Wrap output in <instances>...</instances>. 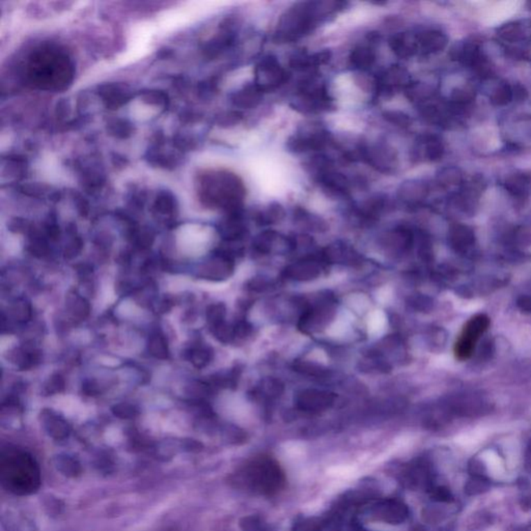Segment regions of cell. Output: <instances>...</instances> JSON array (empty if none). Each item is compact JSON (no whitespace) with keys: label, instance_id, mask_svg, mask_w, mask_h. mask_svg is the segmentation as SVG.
Returning <instances> with one entry per match:
<instances>
[{"label":"cell","instance_id":"cell-4","mask_svg":"<svg viewBox=\"0 0 531 531\" xmlns=\"http://www.w3.org/2000/svg\"><path fill=\"white\" fill-rule=\"evenodd\" d=\"M291 106L302 113H317L333 108V101L324 84L315 79L303 81Z\"/></svg>","mask_w":531,"mask_h":531},{"label":"cell","instance_id":"cell-5","mask_svg":"<svg viewBox=\"0 0 531 531\" xmlns=\"http://www.w3.org/2000/svg\"><path fill=\"white\" fill-rule=\"evenodd\" d=\"M332 141V134L317 123L303 125L286 141V149L295 154L319 151Z\"/></svg>","mask_w":531,"mask_h":531},{"label":"cell","instance_id":"cell-8","mask_svg":"<svg viewBox=\"0 0 531 531\" xmlns=\"http://www.w3.org/2000/svg\"><path fill=\"white\" fill-rule=\"evenodd\" d=\"M363 161L378 172L391 174L398 168V154L389 143L378 141L364 147Z\"/></svg>","mask_w":531,"mask_h":531},{"label":"cell","instance_id":"cell-22","mask_svg":"<svg viewBox=\"0 0 531 531\" xmlns=\"http://www.w3.org/2000/svg\"><path fill=\"white\" fill-rule=\"evenodd\" d=\"M438 181L443 185L458 184L461 181V174L456 168H446L438 174Z\"/></svg>","mask_w":531,"mask_h":531},{"label":"cell","instance_id":"cell-14","mask_svg":"<svg viewBox=\"0 0 531 531\" xmlns=\"http://www.w3.org/2000/svg\"><path fill=\"white\" fill-rule=\"evenodd\" d=\"M42 421H43L44 429L54 439L64 440L69 437L70 432H71L70 425L58 415L52 412L44 413Z\"/></svg>","mask_w":531,"mask_h":531},{"label":"cell","instance_id":"cell-9","mask_svg":"<svg viewBox=\"0 0 531 531\" xmlns=\"http://www.w3.org/2000/svg\"><path fill=\"white\" fill-rule=\"evenodd\" d=\"M377 92L383 95L393 94L400 88H409L408 76L400 66H393L383 72L375 81Z\"/></svg>","mask_w":531,"mask_h":531},{"label":"cell","instance_id":"cell-23","mask_svg":"<svg viewBox=\"0 0 531 531\" xmlns=\"http://www.w3.org/2000/svg\"><path fill=\"white\" fill-rule=\"evenodd\" d=\"M513 98V90L509 88V85L499 86L498 90L493 94L492 102L495 105H505L509 102Z\"/></svg>","mask_w":531,"mask_h":531},{"label":"cell","instance_id":"cell-10","mask_svg":"<svg viewBox=\"0 0 531 531\" xmlns=\"http://www.w3.org/2000/svg\"><path fill=\"white\" fill-rule=\"evenodd\" d=\"M317 181L328 195L337 197L350 195V182L343 174L330 170L317 177Z\"/></svg>","mask_w":531,"mask_h":531},{"label":"cell","instance_id":"cell-2","mask_svg":"<svg viewBox=\"0 0 531 531\" xmlns=\"http://www.w3.org/2000/svg\"><path fill=\"white\" fill-rule=\"evenodd\" d=\"M41 469L35 459L18 448H3L0 454V484L16 496L35 494L41 487Z\"/></svg>","mask_w":531,"mask_h":531},{"label":"cell","instance_id":"cell-19","mask_svg":"<svg viewBox=\"0 0 531 531\" xmlns=\"http://www.w3.org/2000/svg\"><path fill=\"white\" fill-rule=\"evenodd\" d=\"M530 183V177L528 176V174H518V176L509 179V182H507V188H509L512 193H515V195H519L525 193Z\"/></svg>","mask_w":531,"mask_h":531},{"label":"cell","instance_id":"cell-12","mask_svg":"<svg viewBox=\"0 0 531 531\" xmlns=\"http://www.w3.org/2000/svg\"><path fill=\"white\" fill-rule=\"evenodd\" d=\"M389 47L400 58H409L418 52L416 37L406 33H398L389 38Z\"/></svg>","mask_w":531,"mask_h":531},{"label":"cell","instance_id":"cell-3","mask_svg":"<svg viewBox=\"0 0 531 531\" xmlns=\"http://www.w3.org/2000/svg\"><path fill=\"white\" fill-rule=\"evenodd\" d=\"M245 195V186L241 179L227 172L212 174L204 191L206 200L211 204H219L229 210L239 208Z\"/></svg>","mask_w":531,"mask_h":531},{"label":"cell","instance_id":"cell-27","mask_svg":"<svg viewBox=\"0 0 531 531\" xmlns=\"http://www.w3.org/2000/svg\"><path fill=\"white\" fill-rule=\"evenodd\" d=\"M518 305L523 311H531V296L522 297L518 301Z\"/></svg>","mask_w":531,"mask_h":531},{"label":"cell","instance_id":"cell-6","mask_svg":"<svg viewBox=\"0 0 531 531\" xmlns=\"http://www.w3.org/2000/svg\"><path fill=\"white\" fill-rule=\"evenodd\" d=\"M254 84L264 92H272L288 81V72L281 67L277 58L273 56L263 58L254 69Z\"/></svg>","mask_w":531,"mask_h":531},{"label":"cell","instance_id":"cell-1","mask_svg":"<svg viewBox=\"0 0 531 531\" xmlns=\"http://www.w3.org/2000/svg\"><path fill=\"white\" fill-rule=\"evenodd\" d=\"M345 4L339 1H305L294 4L280 17L274 33V42L284 44L298 41L343 10Z\"/></svg>","mask_w":531,"mask_h":531},{"label":"cell","instance_id":"cell-17","mask_svg":"<svg viewBox=\"0 0 531 531\" xmlns=\"http://www.w3.org/2000/svg\"><path fill=\"white\" fill-rule=\"evenodd\" d=\"M52 462L56 469L67 477H77L82 473V467L79 461L70 455H58L54 457Z\"/></svg>","mask_w":531,"mask_h":531},{"label":"cell","instance_id":"cell-15","mask_svg":"<svg viewBox=\"0 0 531 531\" xmlns=\"http://www.w3.org/2000/svg\"><path fill=\"white\" fill-rule=\"evenodd\" d=\"M376 62V52L370 46L360 45L354 48L350 54V66L356 70L370 69Z\"/></svg>","mask_w":531,"mask_h":531},{"label":"cell","instance_id":"cell-26","mask_svg":"<svg viewBox=\"0 0 531 531\" xmlns=\"http://www.w3.org/2000/svg\"><path fill=\"white\" fill-rule=\"evenodd\" d=\"M242 117H243L242 113H236V111L235 113H229L224 117H221V124L224 126L237 125L239 122H241Z\"/></svg>","mask_w":531,"mask_h":531},{"label":"cell","instance_id":"cell-13","mask_svg":"<svg viewBox=\"0 0 531 531\" xmlns=\"http://www.w3.org/2000/svg\"><path fill=\"white\" fill-rule=\"evenodd\" d=\"M263 92L254 83L247 84L231 97L234 105L241 108H254L262 101Z\"/></svg>","mask_w":531,"mask_h":531},{"label":"cell","instance_id":"cell-24","mask_svg":"<svg viewBox=\"0 0 531 531\" xmlns=\"http://www.w3.org/2000/svg\"><path fill=\"white\" fill-rule=\"evenodd\" d=\"M332 54L329 50H324V51L317 52V54H313V56H309L311 69L327 64L332 60Z\"/></svg>","mask_w":531,"mask_h":531},{"label":"cell","instance_id":"cell-21","mask_svg":"<svg viewBox=\"0 0 531 531\" xmlns=\"http://www.w3.org/2000/svg\"><path fill=\"white\" fill-rule=\"evenodd\" d=\"M383 117L389 123L398 127H408L411 124L410 117L406 113L398 111H389L383 113Z\"/></svg>","mask_w":531,"mask_h":531},{"label":"cell","instance_id":"cell-11","mask_svg":"<svg viewBox=\"0 0 531 531\" xmlns=\"http://www.w3.org/2000/svg\"><path fill=\"white\" fill-rule=\"evenodd\" d=\"M415 37H416L418 52L423 54H432L441 51L448 42L444 33L438 31H423Z\"/></svg>","mask_w":531,"mask_h":531},{"label":"cell","instance_id":"cell-20","mask_svg":"<svg viewBox=\"0 0 531 531\" xmlns=\"http://www.w3.org/2000/svg\"><path fill=\"white\" fill-rule=\"evenodd\" d=\"M149 351L154 356L158 358H166L168 357V345H166L165 339L161 335H154L151 337L149 341Z\"/></svg>","mask_w":531,"mask_h":531},{"label":"cell","instance_id":"cell-25","mask_svg":"<svg viewBox=\"0 0 531 531\" xmlns=\"http://www.w3.org/2000/svg\"><path fill=\"white\" fill-rule=\"evenodd\" d=\"M113 412L117 416L121 417V418H131L137 414V411L135 410L134 407L131 405L122 404L119 406H115L113 409Z\"/></svg>","mask_w":531,"mask_h":531},{"label":"cell","instance_id":"cell-7","mask_svg":"<svg viewBox=\"0 0 531 531\" xmlns=\"http://www.w3.org/2000/svg\"><path fill=\"white\" fill-rule=\"evenodd\" d=\"M489 326H490V319L484 313L474 316L465 324L455 347V354L459 360H466L471 357L475 349L476 343L487 332Z\"/></svg>","mask_w":531,"mask_h":531},{"label":"cell","instance_id":"cell-18","mask_svg":"<svg viewBox=\"0 0 531 531\" xmlns=\"http://www.w3.org/2000/svg\"><path fill=\"white\" fill-rule=\"evenodd\" d=\"M419 145L423 147V156L430 161H437L443 156V145L436 136H432V135L421 136L419 139Z\"/></svg>","mask_w":531,"mask_h":531},{"label":"cell","instance_id":"cell-16","mask_svg":"<svg viewBox=\"0 0 531 531\" xmlns=\"http://www.w3.org/2000/svg\"><path fill=\"white\" fill-rule=\"evenodd\" d=\"M427 193H429V189L425 183L412 180L407 181L400 185L398 195L406 202H416V200L423 199L425 195H427Z\"/></svg>","mask_w":531,"mask_h":531}]
</instances>
